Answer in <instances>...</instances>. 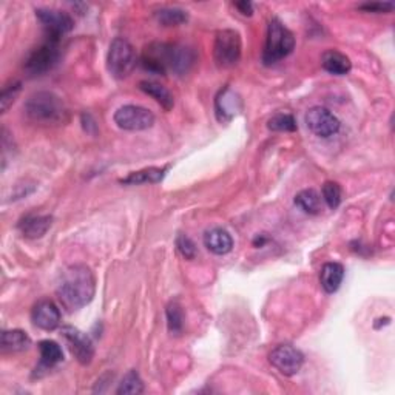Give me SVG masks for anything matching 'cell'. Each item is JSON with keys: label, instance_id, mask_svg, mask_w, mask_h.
Listing matches in <instances>:
<instances>
[{"label": "cell", "instance_id": "cell-1", "mask_svg": "<svg viewBox=\"0 0 395 395\" xmlns=\"http://www.w3.org/2000/svg\"><path fill=\"white\" fill-rule=\"evenodd\" d=\"M196 62V54L191 48L179 44H150L146 47L141 57L144 70L165 76L169 71L175 74H186Z\"/></svg>", "mask_w": 395, "mask_h": 395}, {"label": "cell", "instance_id": "cell-2", "mask_svg": "<svg viewBox=\"0 0 395 395\" xmlns=\"http://www.w3.org/2000/svg\"><path fill=\"white\" fill-rule=\"evenodd\" d=\"M95 290L96 280L91 269L83 264H76L65 269L56 293L61 305L69 312H73V310H79L91 302Z\"/></svg>", "mask_w": 395, "mask_h": 395}, {"label": "cell", "instance_id": "cell-3", "mask_svg": "<svg viewBox=\"0 0 395 395\" xmlns=\"http://www.w3.org/2000/svg\"><path fill=\"white\" fill-rule=\"evenodd\" d=\"M28 119L39 125H61L69 121V110L64 100L52 91H37L25 102Z\"/></svg>", "mask_w": 395, "mask_h": 395}, {"label": "cell", "instance_id": "cell-4", "mask_svg": "<svg viewBox=\"0 0 395 395\" xmlns=\"http://www.w3.org/2000/svg\"><path fill=\"white\" fill-rule=\"evenodd\" d=\"M295 48V37L292 31L284 27L280 19H272L267 27L266 47L263 53V61L266 65L276 64L281 59L288 57Z\"/></svg>", "mask_w": 395, "mask_h": 395}, {"label": "cell", "instance_id": "cell-5", "mask_svg": "<svg viewBox=\"0 0 395 395\" xmlns=\"http://www.w3.org/2000/svg\"><path fill=\"white\" fill-rule=\"evenodd\" d=\"M59 42L61 40L48 37L44 44L33 49L23 64V70L28 76L35 78V76H42L54 69L59 57H61Z\"/></svg>", "mask_w": 395, "mask_h": 395}, {"label": "cell", "instance_id": "cell-6", "mask_svg": "<svg viewBox=\"0 0 395 395\" xmlns=\"http://www.w3.org/2000/svg\"><path fill=\"white\" fill-rule=\"evenodd\" d=\"M107 66L108 71L114 76L116 79H124L133 71L136 66V53L129 40L122 37H116L107 56Z\"/></svg>", "mask_w": 395, "mask_h": 395}, {"label": "cell", "instance_id": "cell-7", "mask_svg": "<svg viewBox=\"0 0 395 395\" xmlns=\"http://www.w3.org/2000/svg\"><path fill=\"white\" fill-rule=\"evenodd\" d=\"M213 57L216 65L221 69H230L240 62L241 37L238 31L223 30L218 33L213 45Z\"/></svg>", "mask_w": 395, "mask_h": 395}, {"label": "cell", "instance_id": "cell-8", "mask_svg": "<svg viewBox=\"0 0 395 395\" xmlns=\"http://www.w3.org/2000/svg\"><path fill=\"white\" fill-rule=\"evenodd\" d=\"M114 122L122 130L142 131L153 127L155 114L144 107L124 105L114 113Z\"/></svg>", "mask_w": 395, "mask_h": 395}, {"label": "cell", "instance_id": "cell-9", "mask_svg": "<svg viewBox=\"0 0 395 395\" xmlns=\"http://www.w3.org/2000/svg\"><path fill=\"white\" fill-rule=\"evenodd\" d=\"M36 18L45 28L49 39L61 40V37L74 28V20L69 13L61 10H52V8H39L36 10Z\"/></svg>", "mask_w": 395, "mask_h": 395}, {"label": "cell", "instance_id": "cell-10", "mask_svg": "<svg viewBox=\"0 0 395 395\" xmlns=\"http://www.w3.org/2000/svg\"><path fill=\"white\" fill-rule=\"evenodd\" d=\"M269 361L276 371H280L285 377H292L300 372L302 363H305V355L290 344H281L271 352Z\"/></svg>", "mask_w": 395, "mask_h": 395}, {"label": "cell", "instance_id": "cell-11", "mask_svg": "<svg viewBox=\"0 0 395 395\" xmlns=\"http://www.w3.org/2000/svg\"><path fill=\"white\" fill-rule=\"evenodd\" d=\"M62 337L70 352L81 365H90L95 357L93 341L86 332L76 329L73 326L62 327Z\"/></svg>", "mask_w": 395, "mask_h": 395}, {"label": "cell", "instance_id": "cell-12", "mask_svg": "<svg viewBox=\"0 0 395 395\" xmlns=\"http://www.w3.org/2000/svg\"><path fill=\"white\" fill-rule=\"evenodd\" d=\"M307 129L312 131L315 136L331 138L337 134L340 130V121L331 110L324 107H312L306 113Z\"/></svg>", "mask_w": 395, "mask_h": 395}, {"label": "cell", "instance_id": "cell-13", "mask_svg": "<svg viewBox=\"0 0 395 395\" xmlns=\"http://www.w3.org/2000/svg\"><path fill=\"white\" fill-rule=\"evenodd\" d=\"M31 320L42 331H54L61 324V310L52 300H40L31 310Z\"/></svg>", "mask_w": 395, "mask_h": 395}, {"label": "cell", "instance_id": "cell-14", "mask_svg": "<svg viewBox=\"0 0 395 395\" xmlns=\"http://www.w3.org/2000/svg\"><path fill=\"white\" fill-rule=\"evenodd\" d=\"M241 99L237 93H233L230 88H224L220 91V95L216 96L215 100V108H216V116L221 122L230 121L232 117L241 110Z\"/></svg>", "mask_w": 395, "mask_h": 395}, {"label": "cell", "instance_id": "cell-15", "mask_svg": "<svg viewBox=\"0 0 395 395\" xmlns=\"http://www.w3.org/2000/svg\"><path fill=\"white\" fill-rule=\"evenodd\" d=\"M52 224L53 218L48 215H28L19 223V229L25 238L37 240L44 237Z\"/></svg>", "mask_w": 395, "mask_h": 395}, {"label": "cell", "instance_id": "cell-16", "mask_svg": "<svg viewBox=\"0 0 395 395\" xmlns=\"http://www.w3.org/2000/svg\"><path fill=\"white\" fill-rule=\"evenodd\" d=\"M204 246L215 255H225L233 249L232 235L221 227L210 229L204 235Z\"/></svg>", "mask_w": 395, "mask_h": 395}, {"label": "cell", "instance_id": "cell-17", "mask_svg": "<svg viewBox=\"0 0 395 395\" xmlns=\"http://www.w3.org/2000/svg\"><path fill=\"white\" fill-rule=\"evenodd\" d=\"M169 170V167H148V169L133 172L125 176L119 182L125 186H139V184H158L164 179V176Z\"/></svg>", "mask_w": 395, "mask_h": 395}, {"label": "cell", "instance_id": "cell-18", "mask_svg": "<svg viewBox=\"0 0 395 395\" xmlns=\"http://www.w3.org/2000/svg\"><path fill=\"white\" fill-rule=\"evenodd\" d=\"M322 65L327 73L335 76L348 74L352 69L350 59L346 54L337 52V49H327L322 57Z\"/></svg>", "mask_w": 395, "mask_h": 395}, {"label": "cell", "instance_id": "cell-19", "mask_svg": "<svg viewBox=\"0 0 395 395\" xmlns=\"http://www.w3.org/2000/svg\"><path fill=\"white\" fill-rule=\"evenodd\" d=\"M344 278V267L340 263H326L322 269L320 281L322 288L327 293H334L340 289Z\"/></svg>", "mask_w": 395, "mask_h": 395}, {"label": "cell", "instance_id": "cell-20", "mask_svg": "<svg viewBox=\"0 0 395 395\" xmlns=\"http://www.w3.org/2000/svg\"><path fill=\"white\" fill-rule=\"evenodd\" d=\"M139 88L150 98H153L159 105L165 108L167 112L173 108V105H175L173 95L164 86H161V83L153 82V81H142V82H139Z\"/></svg>", "mask_w": 395, "mask_h": 395}, {"label": "cell", "instance_id": "cell-21", "mask_svg": "<svg viewBox=\"0 0 395 395\" xmlns=\"http://www.w3.org/2000/svg\"><path fill=\"white\" fill-rule=\"evenodd\" d=\"M0 346L4 352H22L31 346V338L20 329L4 331L2 338H0Z\"/></svg>", "mask_w": 395, "mask_h": 395}, {"label": "cell", "instance_id": "cell-22", "mask_svg": "<svg viewBox=\"0 0 395 395\" xmlns=\"http://www.w3.org/2000/svg\"><path fill=\"white\" fill-rule=\"evenodd\" d=\"M39 350H40V363L39 369H52L56 365L61 363L64 360V352L62 348L53 340H44L39 343Z\"/></svg>", "mask_w": 395, "mask_h": 395}, {"label": "cell", "instance_id": "cell-23", "mask_svg": "<svg viewBox=\"0 0 395 395\" xmlns=\"http://www.w3.org/2000/svg\"><path fill=\"white\" fill-rule=\"evenodd\" d=\"M295 204L302 210V212L309 215H318L323 208L322 198L314 189L301 190L295 196Z\"/></svg>", "mask_w": 395, "mask_h": 395}, {"label": "cell", "instance_id": "cell-24", "mask_svg": "<svg viewBox=\"0 0 395 395\" xmlns=\"http://www.w3.org/2000/svg\"><path fill=\"white\" fill-rule=\"evenodd\" d=\"M155 18L164 27H178L189 20V14L181 8H161L155 13Z\"/></svg>", "mask_w": 395, "mask_h": 395}, {"label": "cell", "instance_id": "cell-25", "mask_svg": "<svg viewBox=\"0 0 395 395\" xmlns=\"http://www.w3.org/2000/svg\"><path fill=\"white\" fill-rule=\"evenodd\" d=\"M144 392V383H142L141 377L136 371H129L122 378V382L119 383V388H117L116 394L119 395H134V394H142Z\"/></svg>", "mask_w": 395, "mask_h": 395}, {"label": "cell", "instance_id": "cell-26", "mask_svg": "<svg viewBox=\"0 0 395 395\" xmlns=\"http://www.w3.org/2000/svg\"><path fill=\"white\" fill-rule=\"evenodd\" d=\"M167 326L173 335H179L184 329V312L178 301H172L167 306Z\"/></svg>", "mask_w": 395, "mask_h": 395}, {"label": "cell", "instance_id": "cell-27", "mask_svg": "<svg viewBox=\"0 0 395 395\" xmlns=\"http://www.w3.org/2000/svg\"><path fill=\"white\" fill-rule=\"evenodd\" d=\"M267 127L272 131H285V133L297 131V129H298L295 117L288 113H278V114L272 116L267 122Z\"/></svg>", "mask_w": 395, "mask_h": 395}, {"label": "cell", "instance_id": "cell-28", "mask_svg": "<svg viewBox=\"0 0 395 395\" xmlns=\"http://www.w3.org/2000/svg\"><path fill=\"white\" fill-rule=\"evenodd\" d=\"M323 199L326 201V204L329 206L332 210L338 208L343 199V191L341 187L337 182L327 181L323 186Z\"/></svg>", "mask_w": 395, "mask_h": 395}, {"label": "cell", "instance_id": "cell-29", "mask_svg": "<svg viewBox=\"0 0 395 395\" xmlns=\"http://www.w3.org/2000/svg\"><path fill=\"white\" fill-rule=\"evenodd\" d=\"M20 90H22V82H19V81L11 82L10 86L4 87L2 95H0V110H2V113H5L8 108L13 105L16 98L19 96Z\"/></svg>", "mask_w": 395, "mask_h": 395}, {"label": "cell", "instance_id": "cell-30", "mask_svg": "<svg viewBox=\"0 0 395 395\" xmlns=\"http://www.w3.org/2000/svg\"><path fill=\"white\" fill-rule=\"evenodd\" d=\"M176 247H178L179 254L186 259H195L198 254L195 242H193L187 235H179V237L176 238Z\"/></svg>", "mask_w": 395, "mask_h": 395}, {"label": "cell", "instance_id": "cell-31", "mask_svg": "<svg viewBox=\"0 0 395 395\" xmlns=\"http://www.w3.org/2000/svg\"><path fill=\"white\" fill-rule=\"evenodd\" d=\"M395 8L392 2H371L358 6V10L366 13H391Z\"/></svg>", "mask_w": 395, "mask_h": 395}, {"label": "cell", "instance_id": "cell-32", "mask_svg": "<svg viewBox=\"0 0 395 395\" xmlns=\"http://www.w3.org/2000/svg\"><path fill=\"white\" fill-rule=\"evenodd\" d=\"M235 8L244 16H252L254 14V5L252 2H247V0H242V2H235Z\"/></svg>", "mask_w": 395, "mask_h": 395}]
</instances>
